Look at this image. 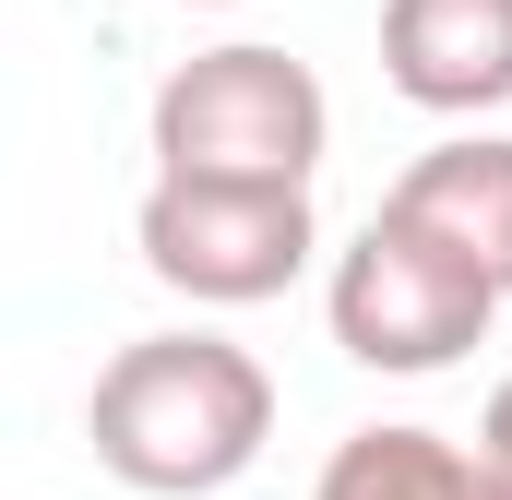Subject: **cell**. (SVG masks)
Returning a JSON list of instances; mask_svg holds the SVG:
<instances>
[{
	"label": "cell",
	"mask_w": 512,
	"mask_h": 500,
	"mask_svg": "<svg viewBox=\"0 0 512 500\" xmlns=\"http://www.w3.org/2000/svg\"><path fill=\"white\" fill-rule=\"evenodd\" d=\"M84 441L96 465L143 500H203L239 489L274 441V370L227 334H131L84 393Z\"/></svg>",
	"instance_id": "obj_1"
},
{
	"label": "cell",
	"mask_w": 512,
	"mask_h": 500,
	"mask_svg": "<svg viewBox=\"0 0 512 500\" xmlns=\"http://www.w3.org/2000/svg\"><path fill=\"white\" fill-rule=\"evenodd\" d=\"M155 179H262V191H310L322 179V143H334V96L310 60L227 36V48H191L167 84H155Z\"/></svg>",
	"instance_id": "obj_2"
},
{
	"label": "cell",
	"mask_w": 512,
	"mask_h": 500,
	"mask_svg": "<svg viewBox=\"0 0 512 500\" xmlns=\"http://www.w3.org/2000/svg\"><path fill=\"white\" fill-rule=\"evenodd\" d=\"M322 322H334V346H346L358 370L429 381V370H453V358H465V346L501 322V286H489L465 250H441L429 227H405V215L382 203L358 239L334 250Z\"/></svg>",
	"instance_id": "obj_3"
},
{
	"label": "cell",
	"mask_w": 512,
	"mask_h": 500,
	"mask_svg": "<svg viewBox=\"0 0 512 500\" xmlns=\"http://www.w3.org/2000/svg\"><path fill=\"white\" fill-rule=\"evenodd\" d=\"M131 250L191 310H262L310 274L322 215H310V191H262V179H143Z\"/></svg>",
	"instance_id": "obj_4"
},
{
	"label": "cell",
	"mask_w": 512,
	"mask_h": 500,
	"mask_svg": "<svg viewBox=\"0 0 512 500\" xmlns=\"http://www.w3.org/2000/svg\"><path fill=\"white\" fill-rule=\"evenodd\" d=\"M382 84L429 120L512 108V0H382Z\"/></svg>",
	"instance_id": "obj_5"
},
{
	"label": "cell",
	"mask_w": 512,
	"mask_h": 500,
	"mask_svg": "<svg viewBox=\"0 0 512 500\" xmlns=\"http://www.w3.org/2000/svg\"><path fill=\"white\" fill-rule=\"evenodd\" d=\"M382 203L405 227H429L441 250H465V262L512 298V131H453V143H429Z\"/></svg>",
	"instance_id": "obj_6"
},
{
	"label": "cell",
	"mask_w": 512,
	"mask_h": 500,
	"mask_svg": "<svg viewBox=\"0 0 512 500\" xmlns=\"http://www.w3.org/2000/svg\"><path fill=\"white\" fill-rule=\"evenodd\" d=\"M310 500H512L501 465L477 453V441H453V429H346L334 453H322V477Z\"/></svg>",
	"instance_id": "obj_7"
},
{
	"label": "cell",
	"mask_w": 512,
	"mask_h": 500,
	"mask_svg": "<svg viewBox=\"0 0 512 500\" xmlns=\"http://www.w3.org/2000/svg\"><path fill=\"white\" fill-rule=\"evenodd\" d=\"M477 453L501 465V489H512V381H501V393H489V417H477Z\"/></svg>",
	"instance_id": "obj_8"
},
{
	"label": "cell",
	"mask_w": 512,
	"mask_h": 500,
	"mask_svg": "<svg viewBox=\"0 0 512 500\" xmlns=\"http://www.w3.org/2000/svg\"><path fill=\"white\" fill-rule=\"evenodd\" d=\"M179 12H227V0H179Z\"/></svg>",
	"instance_id": "obj_9"
}]
</instances>
